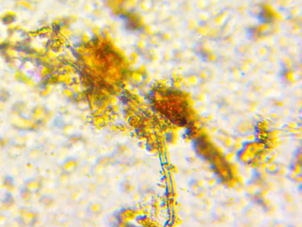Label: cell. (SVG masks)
<instances>
[{
	"mask_svg": "<svg viewBox=\"0 0 302 227\" xmlns=\"http://www.w3.org/2000/svg\"><path fill=\"white\" fill-rule=\"evenodd\" d=\"M11 125L14 129L20 131H33L35 128L34 122L22 118H20L19 120L13 119Z\"/></svg>",
	"mask_w": 302,
	"mask_h": 227,
	"instance_id": "3957f363",
	"label": "cell"
},
{
	"mask_svg": "<svg viewBox=\"0 0 302 227\" xmlns=\"http://www.w3.org/2000/svg\"><path fill=\"white\" fill-rule=\"evenodd\" d=\"M13 184V179L10 176H6L4 179V185L10 187Z\"/></svg>",
	"mask_w": 302,
	"mask_h": 227,
	"instance_id": "5b68a950",
	"label": "cell"
},
{
	"mask_svg": "<svg viewBox=\"0 0 302 227\" xmlns=\"http://www.w3.org/2000/svg\"><path fill=\"white\" fill-rule=\"evenodd\" d=\"M19 221L25 226H32L36 222L37 216L32 209H22L19 214Z\"/></svg>",
	"mask_w": 302,
	"mask_h": 227,
	"instance_id": "7a4b0ae2",
	"label": "cell"
},
{
	"mask_svg": "<svg viewBox=\"0 0 302 227\" xmlns=\"http://www.w3.org/2000/svg\"><path fill=\"white\" fill-rule=\"evenodd\" d=\"M97 47L95 50H88L82 55L80 63V73L84 80L87 77L93 79V86H95L96 79H98L97 86L104 88L102 81L103 77L105 88L106 81L109 87L120 86L126 73V67L122 55L115 50L112 45L108 43L100 42L97 40ZM108 87V86H107Z\"/></svg>",
	"mask_w": 302,
	"mask_h": 227,
	"instance_id": "6da1fadb",
	"label": "cell"
},
{
	"mask_svg": "<svg viewBox=\"0 0 302 227\" xmlns=\"http://www.w3.org/2000/svg\"><path fill=\"white\" fill-rule=\"evenodd\" d=\"M42 183L40 180L37 178H30L25 180L23 188L31 194H37L40 191Z\"/></svg>",
	"mask_w": 302,
	"mask_h": 227,
	"instance_id": "277c9868",
	"label": "cell"
}]
</instances>
